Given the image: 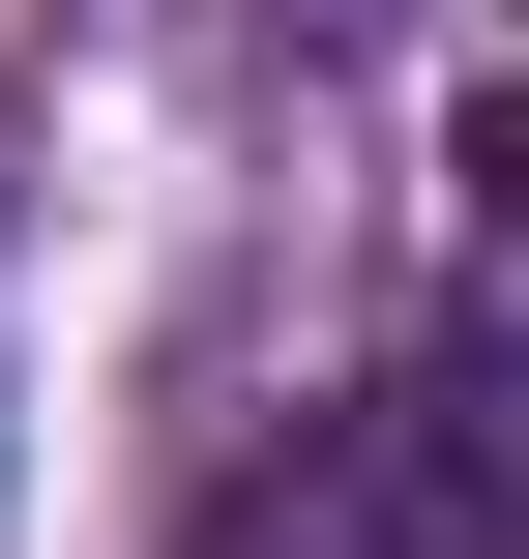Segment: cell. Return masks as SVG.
<instances>
[{
	"mask_svg": "<svg viewBox=\"0 0 529 559\" xmlns=\"http://www.w3.org/2000/svg\"><path fill=\"white\" fill-rule=\"evenodd\" d=\"M236 559H265V531H236ZM294 559H353V531H294Z\"/></svg>",
	"mask_w": 529,
	"mask_h": 559,
	"instance_id": "6da1fadb",
	"label": "cell"
}]
</instances>
